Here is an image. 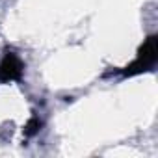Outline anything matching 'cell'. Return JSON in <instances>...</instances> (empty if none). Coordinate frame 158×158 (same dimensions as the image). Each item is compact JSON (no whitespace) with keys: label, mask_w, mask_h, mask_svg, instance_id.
I'll return each mask as SVG.
<instances>
[{"label":"cell","mask_w":158,"mask_h":158,"mask_svg":"<svg viewBox=\"0 0 158 158\" xmlns=\"http://www.w3.org/2000/svg\"><path fill=\"white\" fill-rule=\"evenodd\" d=\"M23 74V63L15 54H6V58L0 63V80L2 82H10V80H17Z\"/></svg>","instance_id":"obj_2"},{"label":"cell","mask_w":158,"mask_h":158,"mask_svg":"<svg viewBox=\"0 0 158 158\" xmlns=\"http://www.w3.org/2000/svg\"><path fill=\"white\" fill-rule=\"evenodd\" d=\"M37 128H39V121H37V119H32L30 125H28V130H26V132H28V134H34Z\"/></svg>","instance_id":"obj_3"},{"label":"cell","mask_w":158,"mask_h":158,"mask_svg":"<svg viewBox=\"0 0 158 158\" xmlns=\"http://www.w3.org/2000/svg\"><path fill=\"white\" fill-rule=\"evenodd\" d=\"M156 52H158V48H156V37L152 35V37H149V39L145 41V45L141 47L138 60H136L130 67H127L125 73H127V74H136V73L147 71V69L156 61Z\"/></svg>","instance_id":"obj_1"}]
</instances>
